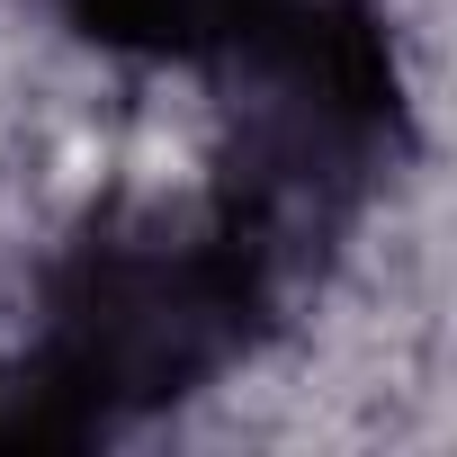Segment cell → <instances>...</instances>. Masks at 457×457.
I'll return each mask as SVG.
<instances>
[{
	"mask_svg": "<svg viewBox=\"0 0 457 457\" xmlns=\"http://www.w3.org/2000/svg\"><path fill=\"white\" fill-rule=\"evenodd\" d=\"M278 305V270L206 215H108L46 278V323L28 350V386L63 439H90L126 412L179 403L243 368Z\"/></svg>",
	"mask_w": 457,
	"mask_h": 457,
	"instance_id": "6da1fadb",
	"label": "cell"
},
{
	"mask_svg": "<svg viewBox=\"0 0 457 457\" xmlns=\"http://www.w3.org/2000/svg\"><path fill=\"white\" fill-rule=\"evenodd\" d=\"M72 28L135 63H224L287 0H63Z\"/></svg>",
	"mask_w": 457,
	"mask_h": 457,
	"instance_id": "3957f363",
	"label": "cell"
},
{
	"mask_svg": "<svg viewBox=\"0 0 457 457\" xmlns=\"http://www.w3.org/2000/svg\"><path fill=\"white\" fill-rule=\"evenodd\" d=\"M403 162V63L368 0H287L224 54L215 215L278 270H305Z\"/></svg>",
	"mask_w": 457,
	"mask_h": 457,
	"instance_id": "7a4b0ae2",
	"label": "cell"
}]
</instances>
